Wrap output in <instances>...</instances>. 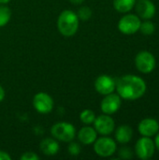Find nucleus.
Returning a JSON list of instances; mask_svg holds the SVG:
<instances>
[{
  "instance_id": "2",
  "label": "nucleus",
  "mask_w": 159,
  "mask_h": 160,
  "mask_svg": "<svg viewBox=\"0 0 159 160\" xmlns=\"http://www.w3.org/2000/svg\"><path fill=\"white\" fill-rule=\"evenodd\" d=\"M79 24L80 20L77 16V13L72 10L65 9L58 16L57 29L64 37L74 36L79 29Z\"/></svg>"
},
{
  "instance_id": "21",
  "label": "nucleus",
  "mask_w": 159,
  "mask_h": 160,
  "mask_svg": "<svg viewBox=\"0 0 159 160\" xmlns=\"http://www.w3.org/2000/svg\"><path fill=\"white\" fill-rule=\"evenodd\" d=\"M77 16H78L79 20L88 21L92 16V9L87 6L81 7L79 8V10H78V12H77Z\"/></svg>"
},
{
  "instance_id": "18",
  "label": "nucleus",
  "mask_w": 159,
  "mask_h": 160,
  "mask_svg": "<svg viewBox=\"0 0 159 160\" xmlns=\"http://www.w3.org/2000/svg\"><path fill=\"white\" fill-rule=\"evenodd\" d=\"M96 113L90 110V109H85L80 113V120L81 122L85 125V126H91L93 125L95 119H96Z\"/></svg>"
},
{
  "instance_id": "20",
  "label": "nucleus",
  "mask_w": 159,
  "mask_h": 160,
  "mask_svg": "<svg viewBox=\"0 0 159 160\" xmlns=\"http://www.w3.org/2000/svg\"><path fill=\"white\" fill-rule=\"evenodd\" d=\"M141 32L145 35V36H151L155 33L156 31V26L155 23L153 22H151L150 20H145L143 22L141 23V27H140Z\"/></svg>"
},
{
  "instance_id": "15",
  "label": "nucleus",
  "mask_w": 159,
  "mask_h": 160,
  "mask_svg": "<svg viewBox=\"0 0 159 160\" xmlns=\"http://www.w3.org/2000/svg\"><path fill=\"white\" fill-rule=\"evenodd\" d=\"M39 149L41 153L45 156H55L60 149L58 141L54 138H46L41 141L39 144Z\"/></svg>"
},
{
  "instance_id": "19",
  "label": "nucleus",
  "mask_w": 159,
  "mask_h": 160,
  "mask_svg": "<svg viewBox=\"0 0 159 160\" xmlns=\"http://www.w3.org/2000/svg\"><path fill=\"white\" fill-rule=\"evenodd\" d=\"M11 18V11L6 5H0V27L6 26Z\"/></svg>"
},
{
  "instance_id": "27",
  "label": "nucleus",
  "mask_w": 159,
  "mask_h": 160,
  "mask_svg": "<svg viewBox=\"0 0 159 160\" xmlns=\"http://www.w3.org/2000/svg\"><path fill=\"white\" fill-rule=\"evenodd\" d=\"M5 98V90L4 88L0 85V103L4 100Z\"/></svg>"
},
{
  "instance_id": "6",
  "label": "nucleus",
  "mask_w": 159,
  "mask_h": 160,
  "mask_svg": "<svg viewBox=\"0 0 159 160\" xmlns=\"http://www.w3.org/2000/svg\"><path fill=\"white\" fill-rule=\"evenodd\" d=\"M141 18L136 14H127L118 22V29L124 35H133L140 30Z\"/></svg>"
},
{
  "instance_id": "3",
  "label": "nucleus",
  "mask_w": 159,
  "mask_h": 160,
  "mask_svg": "<svg viewBox=\"0 0 159 160\" xmlns=\"http://www.w3.org/2000/svg\"><path fill=\"white\" fill-rule=\"evenodd\" d=\"M51 134L59 142H70L76 136V128L70 123L57 122L51 128Z\"/></svg>"
},
{
  "instance_id": "14",
  "label": "nucleus",
  "mask_w": 159,
  "mask_h": 160,
  "mask_svg": "<svg viewBox=\"0 0 159 160\" xmlns=\"http://www.w3.org/2000/svg\"><path fill=\"white\" fill-rule=\"evenodd\" d=\"M78 140L83 145H91L97 139V132L91 126H85L82 128L78 132Z\"/></svg>"
},
{
  "instance_id": "5",
  "label": "nucleus",
  "mask_w": 159,
  "mask_h": 160,
  "mask_svg": "<svg viewBox=\"0 0 159 160\" xmlns=\"http://www.w3.org/2000/svg\"><path fill=\"white\" fill-rule=\"evenodd\" d=\"M135 65L140 72L149 74L156 68L157 60L152 52L148 51H142L136 55Z\"/></svg>"
},
{
  "instance_id": "24",
  "label": "nucleus",
  "mask_w": 159,
  "mask_h": 160,
  "mask_svg": "<svg viewBox=\"0 0 159 160\" xmlns=\"http://www.w3.org/2000/svg\"><path fill=\"white\" fill-rule=\"evenodd\" d=\"M21 160H38L39 157L34 152H25L21 156Z\"/></svg>"
},
{
  "instance_id": "1",
  "label": "nucleus",
  "mask_w": 159,
  "mask_h": 160,
  "mask_svg": "<svg viewBox=\"0 0 159 160\" xmlns=\"http://www.w3.org/2000/svg\"><path fill=\"white\" fill-rule=\"evenodd\" d=\"M117 94L126 100H136L141 98L146 92L145 81L137 75H125L118 79L115 87Z\"/></svg>"
},
{
  "instance_id": "17",
  "label": "nucleus",
  "mask_w": 159,
  "mask_h": 160,
  "mask_svg": "<svg viewBox=\"0 0 159 160\" xmlns=\"http://www.w3.org/2000/svg\"><path fill=\"white\" fill-rule=\"evenodd\" d=\"M136 0H113V7L115 10L120 13L129 12L135 6Z\"/></svg>"
},
{
  "instance_id": "16",
  "label": "nucleus",
  "mask_w": 159,
  "mask_h": 160,
  "mask_svg": "<svg viewBox=\"0 0 159 160\" xmlns=\"http://www.w3.org/2000/svg\"><path fill=\"white\" fill-rule=\"evenodd\" d=\"M133 137V130L129 126L123 125L117 128L115 130V140L121 144L128 143Z\"/></svg>"
},
{
  "instance_id": "9",
  "label": "nucleus",
  "mask_w": 159,
  "mask_h": 160,
  "mask_svg": "<svg viewBox=\"0 0 159 160\" xmlns=\"http://www.w3.org/2000/svg\"><path fill=\"white\" fill-rule=\"evenodd\" d=\"M94 128L102 136H108L115 130V123L112 117L109 114H101L96 117L94 123Z\"/></svg>"
},
{
  "instance_id": "11",
  "label": "nucleus",
  "mask_w": 159,
  "mask_h": 160,
  "mask_svg": "<svg viewBox=\"0 0 159 160\" xmlns=\"http://www.w3.org/2000/svg\"><path fill=\"white\" fill-rule=\"evenodd\" d=\"M95 89L96 91L102 95L106 96L114 92L116 87V82L112 79V77L109 75H100L95 81Z\"/></svg>"
},
{
  "instance_id": "22",
  "label": "nucleus",
  "mask_w": 159,
  "mask_h": 160,
  "mask_svg": "<svg viewBox=\"0 0 159 160\" xmlns=\"http://www.w3.org/2000/svg\"><path fill=\"white\" fill-rule=\"evenodd\" d=\"M81 150H82L81 145L78 142H73L72 141L70 142V143L67 146V151H68L69 155H71L73 157L79 156L81 153Z\"/></svg>"
},
{
  "instance_id": "12",
  "label": "nucleus",
  "mask_w": 159,
  "mask_h": 160,
  "mask_svg": "<svg viewBox=\"0 0 159 160\" xmlns=\"http://www.w3.org/2000/svg\"><path fill=\"white\" fill-rule=\"evenodd\" d=\"M136 5L137 15L143 20L152 19L157 11L155 4L151 0H139Z\"/></svg>"
},
{
  "instance_id": "13",
  "label": "nucleus",
  "mask_w": 159,
  "mask_h": 160,
  "mask_svg": "<svg viewBox=\"0 0 159 160\" xmlns=\"http://www.w3.org/2000/svg\"><path fill=\"white\" fill-rule=\"evenodd\" d=\"M138 130L143 137H154L159 131V122L154 118H145L140 122Z\"/></svg>"
},
{
  "instance_id": "23",
  "label": "nucleus",
  "mask_w": 159,
  "mask_h": 160,
  "mask_svg": "<svg viewBox=\"0 0 159 160\" xmlns=\"http://www.w3.org/2000/svg\"><path fill=\"white\" fill-rule=\"evenodd\" d=\"M119 157L123 159H128L132 158V152L127 147H122L119 150Z\"/></svg>"
},
{
  "instance_id": "10",
  "label": "nucleus",
  "mask_w": 159,
  "mask_h": 160,
  "mask_svg": "<svg viewBox=\"0 0 159 160\" xmlns=\"http://www.w3.org/2000/svg\"><path fill=\"white\" fill-rule=\"evenodd\" d=\"M122 105V98L118 94H109L104 96L100 103V109L103 113L112 115L119 111Z\"/></svg>"
},
{
  "instance_id": "28",
  "label": "nucleus",
  "mask_w": 159,
  "mask_h": 160,
  "mask_svg": "<svg viewBox=\"0 0 159 160\" xmlns=\"http://www.w3.org/2000/svg\"><path fill=\"white\" fill-rule=\"evenodd\" d=\"M69 1H70V3L73 4V5H81V4H82L85 0H69Z\"/></svg>"
},
{
  "instance_id": "8",
  "label": "nucleus",
  "mask_w": 159,
  "mask_h": 160,
  "mask_svg": "<svg viewBox=\"0 0 159 160\" xmlns=\"http://www.w3.org/2000/svg\"><path fill=\"white\" fill-rule=\"evenodd\" d=\"M53 106L54 102L52 98L45 92H39L33 98V107L38 113H50L52 111Z\"/></svg>"
},
{
  "instance_id": "26",
  "label": "nucleus",
  "mask_w": 159,
  "mask_h": 160,
  "mask_svg": "<svg viewBox=\"0 0 159 160\" xmlns=\"http://www.w3.org/2000/svg\"><path fill=\"white\" fill-rule=\"evenodd\" d=\"M156 136V138H155V146H156V148L159 151V131L155 135Z\"/></svg>"
},
{
  "instance_id": "29",
  "label": "nucleus",
  "mask_w": 159,
  "mask_h": 160,
  "mask_svg": "<svg viewBox=\"0 0 159 160\" xmlns=\"http://www.w3.org/2000/svg\"><path fill=\"white\" fill-rule=\"evenodd\" d=\"M10 0H0V5H6L9 2Z\"/></svg>"
},
{
  "instance_id": "7",
  "label": "nucleus",
  "mask_w": 159,
  "mask_h": 160,
  "mask_svg": "<svg viewBox=\"0 0 159 160\" xmlns=\"http://www.w3.org/2000/svg\"><path fill=\"white\" fill-rule=\"evenodd\" d=\"M155 142L150 137H143L139 139L135 145V153L140 159L147 160L155 155Z\"/></svg>"
},
{
  "instance_id": "25",
  "label": "nucleus",
  "mask_w": 159,
  "mask_h": 160,
  "mask_svg": "<svg viewBox=\"0 0 159 160\" xmlns=\"http://www.w3.org/2000/svg\"><path fill=\"white\" fill-rule=\"evenodd\" d=\"M0 160H11V157L5 151H0Z\"/></svg>"
},
{
  "instance_id": "4",
  "label": "nucleus",
  "mask_w": 159,
  "mask_h": 160,
  "mask_svg": "<svg viewBox=\"0 0 159 160\" xmlns=\"http://www.w3.org/2000/svg\"><path fill=\"white\" fill-rule=\"evenodd\" d=\"M93 144L95 153L101 158H110L113 156L117 149L115 141L107 136H102L97 139Z\"/></svg>"
}]
</instances>
